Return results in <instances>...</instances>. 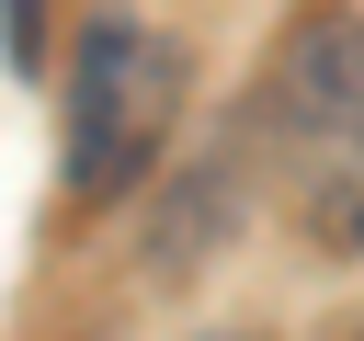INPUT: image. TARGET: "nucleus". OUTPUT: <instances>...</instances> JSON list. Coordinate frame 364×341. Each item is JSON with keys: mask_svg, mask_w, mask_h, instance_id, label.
Here are the masks:
<instances>
[{"mask_svg": "<svg viewBox=\"0 0 364 341\" xmlns=\"http://www.w3.org/2000/svg\"><path fill=\"white\" fill-rule=\"evenodd\" d=\"M262 148L318 250H364V11L318 0L296 11L273 91H262Z\"/></svg>", "mask_w": 364, "mask_h": 341, "instance_id": "nucleus-1", "label": "nucleus"}, {"mask_svg": "<svg viewBox=\"0 0 364 341\" xmlns=\"http://www.w3.org/2000/svg\"><path fill=\"white\" fill-rule=\"evenodd\" d=\"M171 125H182V45L136 11H91L68 57V193L80 205L136 193Z\"/></svg>", "mask_w": 364, "mask_h": 341, "instance_id": "nucleus-2", "label": "nucleus"}, {"mask_svg": "<svg viewBox=\"0 0 364 341\" xmlns=\"http://www.w3.org/2000/svg\"><path fill=\"white\" fill-rule=\"evenodd\" d=\"M0 45H11V68H34L46 57V11L34 0H0Z\"/></svg>", "mask_w": 364, "mask_h": 341, "instance_id": "nucleus-3", "label": "nucleus"}]
</instances>
